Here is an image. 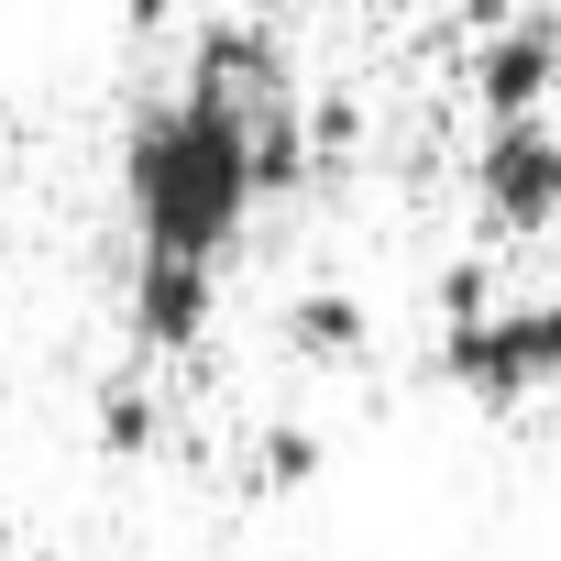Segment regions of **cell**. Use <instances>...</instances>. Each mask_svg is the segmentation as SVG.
<instances>
[{
    "mask_svg": "<svg viewBox=\"0 0 561 561\" xmlns=\"http://www.w3.org/2000/svg\"><path fill=\"white\" fill-rule=\"evenodd\" d=\"M264 462H275V484H298V473H309V462H320V440H309V430H287V440H275V451H264Z\"/></svg>",
    "mask_w": 561,
    "mask_h": 561,
    "instance_id": "8",
    "label": "cell"
},
{
    "mask_svg": "<svg viewBox=\"0 0 561 561\" xmlns=\"http://www.w3.org/2000/svg\"><path fill=\"white\" fill-rule=\"evenodd\" d=\"M209 298H220V264L209 253H144L133 264V342L144 353H187L209 331Z\"/></svg>",
    "mask_w": 561,
    "mask_h": 561,
    "instance_id": "4",
    "label": "cell"
},
{
    "mask_svg": "<svg viewBox=\"0 0 561 561\" xmlns=\"http://www.w3.org/2000/svg\"><path fill=\"white\" fill-rule=\"evenodd\" d=\"M440 375H451L473 408H528L539 386H561V298H528V309H451Z\"/></svg>",
    "mask_w": 561,
    "mask_h": 561,
    "instance_id": "2",
    "label": "cell"
},
{
    "mask_svg": "<svg viewBox=\"0 0 561 561\" xmlns=\"http://www.w3.org/2000/svg\"><path fill=\"white\" fill-rule=\"evenodd\" d=\"M100 440H111V451H144V440H154V419H144V397H133V386H111V397H100Z\"/></svg>",
    "mask_w": 561,
    "mask_h": 561,
    "instance_id": "7",
    "label": "cell"
},
{
    "mask_svg": "<svg viewBox=\"0 0 561 561\" xmlns=\"http://www.w3.org/2000/svg\"><path fill=\"white\" fill-rule=\"evenodd\" d=\"M473 209H484L495 242H528V231L561 220V133H550L539 111L484 133V154H473Z\"/></svg>",
    "mask_w": 561,
    "mask_h": 561,
    "instance_id": "3",
    "label": "cell"
},
{
    "mask_svg": "<svg viewBox=\"0 0 561 561\" xmlns=\"http://www.w3.org/2000/svg\"><path fill=\"white\" fill-rule=\"evenodd\" d=\"M287 353H298V364H353V353H364V298L309 287V298L287 309Z\"/></svg>",
    "mask_w": 561,
    "mask_h": 561,
    "instance_id": "6",
    "label": "cell"
},
{
    "mask_svg": "<svg viewBox=\"0 0 561 561\" xmlns=\"http://www.w3.org/2000/svg\"><path fill=\"white\" fill-rule=\"evenodd\" d=\"M253 111H264V100L209 89V78H187L176 100L133 111V144H122V198H133L144 253H209V264L231 253L242 209L264 198V176H253Z\"/></svg>",
    "mask_w": 561,
    "mask_h": 561,
    "instance_id": "1",
    "label": "cell"
},
{
    "mask_svg": "<svg viewBox=\"0 0 561 561\" xmlns=\"http://www.w3.org/2000/svg\"><path fill=\"white\" fill-rule=\"evenodd\" d=\"M550 78H561V34H550V23H517V34H495V45L473 56L484 122H528V111L550 100Z\"/></svg>",
    "mask_w": 561,
    "mask_h": 561,
    "instance_id": "5",
    "label": "cell"
},
{
    "mask_svg": "<svg viewBox=\"0 0 561 561\" xmlns=\"http://www.w3.org/2000/svg\"><path fill=\"white\" fill-rule=\"evenodd\" d=\"M550 34H561V23H550Z\"/></svg>",
    "mask_w": 561,
    "mask_h": 561,
    "instance_id": "9",
    "label": "cell"
}]
</instances>
